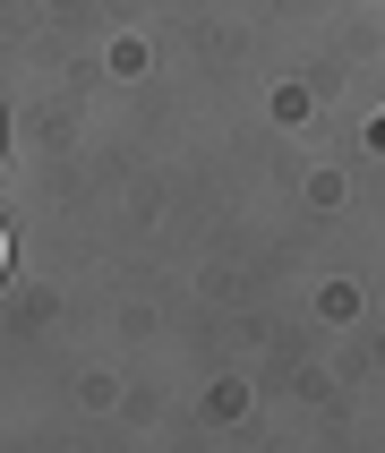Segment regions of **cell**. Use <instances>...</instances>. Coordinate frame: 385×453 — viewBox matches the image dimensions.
<instances>
[{"label":"cell","instance_id":"cell-1","mask_svg":"<svg viewBox=\"0 0 385 453\" xmlns=\"http://www.w3.org/2000/svg\"><path fill=\"white\" fill-rule=\"evenodd\" d=\"M0 274H9V231H0Z\"/></svg>","mask_w":385,"mask_h":453},{"label":"cell","instance_id":"cell-2","mask_svg":"<svg viewBox=\"0 0 385 453\" xmlns=\"http://www.w3.org/2000/svg\"><path fill=\"white\" fill-rule=\"evenodd\" d=\"M368 137H377V146H385V120H377V128H368Z\"/></svg>","mask_w":385,"mask_h":453}]
</instances>
